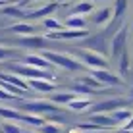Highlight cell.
Returning a JSON list of instances; mask_svg holds the SVG:
<instances>
[{
    "label": "cell",
    "instance_id": "1",
    "mask_svg": "<svg viewBox=\"0 0 133 133\" xmlns=\"http://www.w3.org/2000/svg\"><path fill=\"white\" fill-rule=\"evenodd\" d=\"M41 54H43L50 64H54V66H58V68H64V70H68V71H85V70H89L79 58L70 56V54L52 52V50H44V52H41Z\"/></svg>",
    "mask_w": 133,
    "mask_h": 133
},
{
    "label": "cell",
    "instance_id": "2",
    "mask_svg": "<svg viewBox=\"0 0 133 133\" xmlns=\"http://www.w3.org/2000/svg\"><path fill=\"white\" fill-rule=\"evenodd\" d=\"M77 58H79L89 70H110L108 58L104 56L102 52H97V50L81 48V50H77Z\"/></svg>",
    "mask_w": 133,
    "mask_h": 133
},
{
    "label": "cell",
    "instance_id": "3",
    "mask_svg": "<svg viewBox=\"0 0 133 133\" xmlns=\"http://www.w3.org/2000/svg\"><path fill=\"white\" fill-rule=\"evenodd\" d=\"M12 71L17 73V75L25 77V79H48V81H56L54 73L50 70H41V68H33L27 66V64H16L12 66Z\"/></svg>",
    "mask_w": 133,
    "mask_h": 133
},
{
    "label": "cell",
    "instance_id": "4",
    "mask_svg": "<svg viewBox=\"0 0 133 133\" xmlns=\"http://www.w3.org/2000/svg\"><path fill=\"white\" fill-rule=\"evenodd\" d=\"M25 110V112H29V114H56V112H60V106H56V104L52 102V100H25L23 102V106H21Z\"/></svg>",
    "mask_w": 133,
    "mask_h": 133
},
{
    "label": "cell",
    "instance_id": "5",
    "mask_svg": "<svg viewBox=\"0 0 133 133\" xmlns=\"http://www.w3.org/2000/svg\"><path fill=\"white\" fill-rule=\"evenodd\" d=\"M133 100L131 98H108V100H102V102H97V104H91L89 110L91 114H97V112H102V114H110L118 108H123L127 104H131Z\"/></svg>",
    "mask_w": 133,
    "mask_h": 133
},
{
    "label": "cell",
    "instance_id": "6",
    "mask_svg": "<svg viewBox=\"0 0 133 133\" xmlns=\"http://www.w3.org/2000/svg\"><path fill=\"white\" fill-rule=\"evenodd\" d=\"M125 41H127V27H120V31H116V35L110 41V58L118 60L120 54L125 50Z\"/></svg>",
    "mask_w": 133,
    "mask_h": 133
},
{
    "label": "cell",
    "instance_id": "7",
    "mask_svg": "<svg viewBox=\"0 0 133 133\" xmlns=\"http://www.w3.org/2000/svg\"><path fill=\"white\" fill-rule=\"evenodd\" d=\"M89 73L93 77H97L104 87H120V85H123L122 77L116 75V73H112L110 70H89Z\"/></svg>",
    "mask_w": 133,
    "mask_h": 133
},
{
    "label": "cell",
    "instance_id": "8",
    "mask_svg": "<svg viewBox=\"0 0 133 133\" xmlns=\"http://www.w3.org/2000/svg\"><path fill=\"white\" fill-rule=\"evenodd\" d=\"M64 2H50V4H43V6L35 8V10L25 14V19H41V17H48L50 14H54L58 8H62Z\"/></svg>",
    "mask_w": 133,
    "mask_h": 133
},
{
    "label": "cell",
    "instance_id": "9",
    "mask_svg": "<svg viewBox=\"0 0 133 133\" xmlns=\"http://www.w3.org/2000/svg\"><path fill=\"white\" fill-rule=\"evenodd\" d=\"M112 17H114V8H102V10L91 12V21H93L97 27H106V25H110Z\"/></svg>",
    "mask_w": 133,
    "mask_h": 133
},
{
    "label": "cell",
    "instance_id": "10",
    "mask_svg": "<svg viewBox=\"0 0 133 133\" xmlns=\"http://www.w3.org/2000/svg\"><path fill=\"white\" fill-rule=\"evenodd\" d=\"M23 64L33 66V68H41V70H52L54 68V64H50L43 54H27L23 58Z\"/></svg>",
    "mask_w": 133,
    "mask_h": 133
},
{
    "label": "cell",
    "instance_id": "11",
    "mask_svg": "<svg viewBox=\"0 0 133 133\" xmlns=\"http://www.w3.org/2000/svg\"><path fill=\"white\" fill-rule=\"evenodd\" d=\"M31 89L39 91V93H52L56 91V83L54 81H48V79H27Z\"/></svg>",
    "mask_w": 133,
    "mask_h": 133
},
{
    "label": "cell",
    "instance_id": "12",
    "mask_svg": "<svg viewBox=\"0 0 133 133\" xmlns=\"http://www.w3.org/2000/svg\"><path fill=\"white\" fill-rule=\"evenodd\" d=\"M46 37H37V35H25L23 39H19V44L21 46H27V48H44L46 46Z\"/></svg>",
    "mask_w": 133,
    "mask_h": 133
},
{
    "label": "cell",
    "instance_id": "13",
    "mask_svg": "<svg viewBox=\"0 0 133 133\" xmlns=\"http://www.w3.org/2000/svg\"><path fill=\"white\" fill-rule=\"evenodd\" d=\"M93 123H97V125L104 127V129H112V127H116L118 123L112 120V116H108V114H102V112H97V114H91L89 118Z\"/></svg>",
    "mask_w": 133,
    "mask_h": 133
},
{
    "label": "cell",
    "instance_id": "14",
    "mask_svg": "<svg viewBox=\"0 0 133 133\" xmlns=\"http://www.w3.org/2000/svg\"><path fill=\"white\" fill-rule=\"evenodd\" d=\"M91 104H93V100L87 98L85 95H83V97H75L73 100H70L66 106L70 108V110H73V112H83V110H89Z\"/></svg>",
    "mask_w": 133,
    "mask_h": 133
},
{
    "label": "cell",
    "instance_id": "15",
    "mask_svg": "<svg viewBox=\"0 0 133 133\" xmlns=\"http://www.w3.org/2000/svg\"><path fill=\"white\" fill-rule=\"evenodd\" d=\"M0 79L2 81H8V83H12V85H17V87H21L23 91H29L31 87L27 81L21 79V75H17V73H0Z\"/></svg>",
    "mask_w": 133,
    "mask_h": 133
},
{
    "label": "cell",
    "instance_id": "16",
    "mask_svg": "<svg viewBox=\"0 0 133 133\" xmlns=\"http://www.w3.org/2000/svg\"><path fill=\"white\" fill-rule=\"evenodd\" d=\"M64 27L68 29H87V19L83 16H68L64 21Z\"/></svg>",
    "mask_w": 133,
    "mask_h": 133
},
{
    "label": "cell",
    "instance_id": "17",
    "mask_svg": "<svg viewBox=\"0 0 133 133\" xmlns=\"http://www.w3.org/2000/svg\"><path fill=\"white\" fill-rule=\"evenodd\" d=\"M93 10H95L93 2H91V0H85V2H79L77 6H73V8H71L70 16H89V14L93 12Z\"/></svg>",
    "mask_w": 133,
    "mask_h": 133
},
{
    "label": "cell",
    "instance_id": "18",
    "mask_svg": "<svg viewBox=\"0 0 133 133\" xmlns=\"http://www.w3.org/2000/svg\"><path fill=\"white\" fill-rule=\"evenodd\" d=\"M12 33H17V35H35L37 33V27L33 23H27V21H23V23H16L10 27Z\"/></svg>",
    "mask_w": 133,
    "mask_h": 133
},
{
    "label": "cell",
    "instance_id": "19",
    "mask_svg": "<svg viewBox=\"0 0 133 133\" xmlns=\"http://www.w3.org/2000/svg\"><path fill=\"white\" fill-rule=\"evenodd\" d=\"M110 116H112V120L116 122L118 125H122L123 122H127L133 116V112L127 110V108H118V110H114V112H110Z\"/></svg>",
    "mask_w": 133,
    "mask_h": 133
},
{
    "label": "cell",
    "instance_id": "20",
    "mask_svg": "<svg viewBox=\"0 0 133 133\" xmlns=\"http://www.w3.org/2000/svg\"><path fill=\"white\" fill-rule=\"evenodd\" d=\"M75 97H79V95L77 93H73V91H68V93H58V95H52V102L54 104H58V106H60V104H64V106H66L68 102H70V100H73Z\"/></svg>",
    "mask_w": 133,
    "mask_h": 133
},
{
    "label": "cell",
    "instance_id": "21",
    "mask_svg": "<svg viewBox=\"0 0 133 133\" xmlns=\"http://www.w3.org/2000/svg\"><path fill=\"white\" fill-rule=\"evenodd\" d=\"M19 122H25V123H29V125H35V127H39V125H43L44 122V118L43 116H39V114H21V118H19Z\"/></svg>",
    "mask_w": 133,
    "mask_h": 133
},
{
    "label": "cell",
    "instance_id": "22",
    "mask_svg": "<svg viewBox=\"0 0 133 133\" xmlns=\"http://www.w3.org/2000/svg\"><path fill=\"white\" fill-rule=\"evenodd\" d=\"M77 81H79V83H83V85H87V87H93V89H102V83H100V81L97 79V77H93L89 73V75H81V77H77ZM104 89H108V87H104Z\"/></svg>",
    "mask_w": 133,
    "mask_h": 133
},
{
    "label": "cell",
    "instance_id": "23",
    "mask_svg": "<svg viewBox=\"0 0 133 133\" xmlns=\"http://www.w3.org/2000/svg\"><path fill=\"white\" fill-rule=\"evenodd\" d=\"M120 73H122V77H127V73H129V70H131V64H129V54L123 50V52L120 54Z\"/></svg>",
    "mask_w": 133,
    "mask_h": 133
},
{
    "label": "cell",
    "instance_id": "24",
    "mask_svg": "<svg viewBox=\"0 0 133 133\" xmlns=\"http://www.w3.org/2000/svg\"><path fill=\"white\" fill-rule=\"evenodd\" d=\"M2 14H4V16H12V17H23V19H25V10H23V8H19V6H6V8H4L2 6Z\"/></svg>",
    "mask_w": 133,
    "mask_h": 133
},
{
    "label": "cell",
    "instance_id": "25",
    "mask_svg": "<svg viewBox=\"0 0 133 133\" xmlns=\"http://www.w3.org/2000/svg\"><path fill=\"white\" fill-rule=\"evenodd\" d=\"M43 27L46 31H58V29H64V23H60V21L54 19V17H44L43 19Z\"/></svg>",
    "mask_w": 133,
    "mask_h": 133
},
{
    "label": "cell",
    "instance_id": "26",
    "mask_svg": "<svg viewBox=\"0 0 133 133\" xmlns=\"http://www.w3.org/2000/svg\"><path fill=\"white\" fill-rule=\"evenodd\" d=\"M125 8H127V0H116V4H114V17H112V19L118 21L123 16Z\"/></svg>",
    "mask_w": 133,
    "mask_h": 133
},
{
    "label": "cell",
    "instance_id": "27",
    "mask_svg": "<svg viewBox=\"0 0 133 133\" xmlns=\"http://www.w3.org/2000/svg\"><path fill=\"white\" fill-rule=\"evenodd\" d=\"M0 116L6 118V120H17L19 122L21 114L17 112V110H12V108H0Z\"/></svg>",
    "mask_w": 133,
    "mask_h": 133
},
{
    "label": "cell",
    "instance_id": "28",
    "mask_svg": "<svg viewBox=\"0 0 133 133\" xmlns=\"http://www.w3.org/2000/svg\"><path fill=\"white\" fill-rule=\"evenodd\" d=\"M39 131L41 133H62V129L58 125H54L52 122H46V123H43V125H39Z\"/></svg>",
    "mask_w": 133,
    "mask_h": 133
},
{
    "label": "cell",
    "instance_id": "29",
    "mask_svg": "<svg viewBox=\"0 0 133 133\" xmlns=\"http://www.w3.org/2000/svg\"><path fill=\"white\" fill-rule=\"evenodd\" d=\"M2 131H4V133H25L21 127L14 125V123H4V125H2Z\"/></svg>",
    "mask_w": 133,
    "mask_h": 133
},
{
    "label": "cell",
    "instance_id": "30",
    "mask_svg": "<svg viewBox=\"0 0 133 133\" xmlns=\"http://www.w3.org/2000/svg\"><path fill=\"white\" fill-rule=\"evenodd\" d=\"M10 56H14V50L12 48L0 46V60H6V58H10Z\"/></svg>",
    "mask_w": 133,
    "mask_h": 133
},
{
    "label": "cell",
    "instance_id": "31",
    "mask_svg": "<svg viewBox=\"0 0 133 133\" xmlns=\"http://www.w3.org/2000/svg\"><path fill=\"white\" fill-rule=\"evenodd\" d=\"M14 98V95H10L8 91H4L2 87H0V100H12Z\"/></svg>",
    "mask_w": 133,
    "mask_h": 133
},
{
    "label": "cell",
    "instance_id": "32",
    "mask_svg": "<svg viewBox=\"0 0 133 133\" xmlns=\"http://www.w3.org/2000/svg\"><path fill=\"white\" fill-rule=\"evenodd\" d=\"M104 131H106V129H91V131H83V129H81V133H104Z\"/></svg>",
    "mask_w": 133,
    "mask_h": 133
},
{
    "label": "cell",
    "instance_id": "33",
    "mask_svg": "<svg viewBox=\"0 0 133 133\" xmlns=\"http://www.w3.org/2000/svg\"><path fill=\"white\" fill-rule=\"evenodd\" d=\"M4 4H6V2H4V0H0V8H2V6H4Z\"/></svg>",
    "mask_w": 133,
    "mask_h": 133
},
{
    "label": "cell",
    "instance_id": "34",
    "mask_svg": "<svg viewBox=\"0 0 133 133\" xmlns=\"http://www.w3.org/2000/svg\"><path fill=\"white\" fill-rule=\"evenodd\" d=\"M131 100H133V89H131Z\"/></svg>",
    "mask_w": 133,
    "mask_h": 133
},
{
    "label": "cell",
    "instance_id": "35",
    "mask_svg": "<svg viewBox=\"0 0 133 133\" xmlns=\"http://www.w3.org/2000/svg\"><path fill=\"white\" fill-rule=\"evenodd\" d=\"M91 2H98V0H91Z\"/></svg>",
    "mask_w": 133,
    "mask_h": 133
},
{
    "label": "cell",
    "instance_id": "36",
    "mask_svg": "<svg viewBox=\"0 0 133 133\" xmlns=\"http://www.w3.org/2000/svg\"><path fill=\"white\" fill-rule=\"evenodd\" d=\"M4 2H8V0H4Z\"/></svg>",
    "mask_w": 133,
    "mask_h": 133
}]
</instances>
